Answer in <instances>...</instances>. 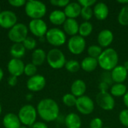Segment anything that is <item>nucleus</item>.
<instances>
[{
	"label": "nucleus",
	"instance_id": "obj_37",
	"mask_svg": "<svg viewBox=\"0 0 128 128\" xmlns=\"http://www.w3.org/2000/svg\"><path fill=\"white\" fill-rule=\"evenodd\" d=\"M101 82H104L110 86H112L113 81L111 76V71H104L101 74Z\"/></svg>",
	"mask_w": 128,
	"mask_h": 128
},
{
	"label": "nucleus",
	"instance_id": "obj_2",
	"mask_svg": "<svg viewBox=\"0 0 128 128\" xmlns=\"http://www.w3.org/2000/svg\"><path fill=\"white\" fill-rule=\"evenodd\" d=\"M98 66L104 71H111L118 63V55L117 51L113 48H106L103 50L102 53L98 58Z\"/></svg>",
	"mask_w": 128,
	"mask_h": 128
},
{
	"label": "nucleus",
	"instance_id": "obj_16",
	"mask_svg": "<svg viewBox=\"0 0 128 128\" xmlns=\"http://www.w3.org/2000/svg\"><path fill=\"white\" fill-rule=\"evenodd\" d=\"M110 10L107 4L104 2H97L94 5L93 14L98 20H104L109 16Z\"/></svg>",
	"mask_w": 128,
	"mask_h": 128
},
{
	"label": "nucleus",
	"instance_id": "obj_5",
	"mask_svg": "<svg viewBox=\"0 0 128 128\" xmlns=\"http://www.w3.org/2000/svg\"><path fill=\"white\" fill-rule=\"evenodd\" d=\"M46 61L50 68L56 70L64 68L67 62L63 52L58 48H53L47 52Z\"/></svg>",
	"mask_w": 128,
	"mask_h": 128
},
{
	"label": "nucleus",
	"instance_id": "obj_20",
	"mask_svg": "<svg viewBox=\"0 0 128 128\" xmlns=\"http://www.w3.org/2000/svg\"><path fill=\"white\" fill-rule=\"evenodd\" d=\"M82 6L77 2H70L64 10L67 18L75 19L81 14Z\"/></svg>",
	"mask_w": 128,
	"mask_h": 128
},
{
	"label": "nucleus",
	"instance_id": "obj_43",
	"mask_svg": "<svg viewBox=\"0 0 128 128\" xmlns=\"http://www.w3.org/2000/svg\"><path fill=\"white\" fill-rule=\"evenodd\" d=\"M8 84L10 86H15L17 83V77L14 76H10V77L8 80Z\"/></svg>",
	"mask_w": 128,
	"mask_h": 128
},
{
	"label": "nucleus",
	"instance_id": "obj_28",
	"mask_svg": "<svg viewBox=\"0 0 128 128\" xmlns=\"http://www.w3.org/2000/svg\"><path fill=\"white\" fill-rule=\"evenodd\" d=\"M92 31H93V26L92 22H90L89 21H85L80 25L78 33L81 37L85 38L89 36L92 34Z\"/></svg>",
	"mask_w": 128,
	"mask_h": 128
},
{
	"label": "nucleus",
	"instance_id": "obj_46",
	"mask_svg": "<svg viewBox=\"0 0 128 128\" xmlns=\"http://www.w3.org/2000/svg\"><path fill=\"white\" fill-rule=\"evenodd\" d=\"M118 2L120 3V4H123L124 6V5H128V0H118Z\"/></svg>",
	"mask_w": 128,
	"mask_h": 128
},
{
	"label": "nucleus",
	"instance_id": "obj_47",
	"mask_svg": "<svg viewBox=\"0 0 128 128\" xmlns=\"http://www.w3.org/2000/svg\"><path fill=\"white\" fill-rule=\"evenodd\" d=\"M3 76H4V72H3L2 69L0 68V82H1L2 80L3 79Z\"/></svg>",
	"mask_w": 128,
	"mask_h": 128
},
{
	"label": "nucleus",
	"instance_id": "obj_7",
	"mask_svg": "<svg viewBox=\"0 0 128 128\" xmlns=\"http://www.w3.org/2000/svg\"><path fill=\"white\" fill-rule=\"evenodd\" d=\"M45 38L47 42L54 46H61L64 45L67 40L66 34L58 28L48 29Z\"/></svg>",
	"mask_w": 128,
	"mask_h": 128
},
{
	"label": "nucleus",
	"instance_id": "obj_15",
	"mask_svg": "<svg viewBox=\"0 0 128 128\" xmlns=\"http://www.w3.org/2000/svg\"><path fill=\"white\" fill-rule=\"evenodd\" d=\"M128 71L122 65H117L111 70V76L113 82L123 83L128 78Z\"/></svg>",
	"mask_w": 128,
	"mask_h": 128
},
{
	"label": "nucleus",
	"instance_id": "obj_41",
	"mask_svg": "<svg viewBox=\"0 0 128 128\" xmlns=\"http://www.w3.org/2000/svg\"><path fill=\"white\" fill-rule=\"evenodd\" d=\"M8 3L14 8H20L25 6L26 1L25 0H9Z\"/></svg>",
	"mask_w": 128,
	"mask_h": 128
},
{
	"label": "nucleus",
	"instance_id": "obj_13",
	"mask_svg": "<svg viewBox=\"0 0 128 128\" xmlns=\"http://www.w3.org/2000/svg\"><path fill=\"white\" fill-rule=\"evenodd\" d=\"M17 23V16L11 10H3L0 13V26L10 29Z\"/></svg>",
	"mask_w": 128,
	"mask_h": 128
},
{
	"label": "nucleus",
	"instance_id": "obj_6",
	"mask_svg": "<svg viewBox=\"0 0 128 128\" xmlns=\"http://www.w3.org/2000/svg\"><path fill=\"white\" fill-rule=\"evenodd\" d=\"M28 28L23 23L17 22L14 27L9 29L8 38L14 44H22L28 37Z\"/></svg>",
	"mask_w": 128,
	"mask_h": 128
},
{
	"label": "nucleus",
	"instance_id": "obj_9",
	"mask_svg": "<svg viewBox=\"0 0 128 128\" xmlns=\"http://www.w3.org/2000/svg\"><path fill=\"white\" fill-rule=\"evenodd\" d=\"M75 106L80 113L88 116L93 112L94 110V103L90 97L83 95L77 98Z\"/></svg>",
	"mask_w": 128,
	"mask_h": 128
},
{
	"label": "nucleus",
	"instance_id": "obj_8",
	"mask_svg": "<svg viewBox=\"0 0 128 128\" xmlns=\"http://www.w3.org/2000/svg\"><path fill=\"white\" fill-rule=\"evenodd\" d=\"M97 104L105 111H110L115 108L116 101L114 97L108 92H100L96 95Z\"/></svg>",
	"mask_w": 128,
	"mask_h": 128
},
{
	"label": "nucleus",
	"instance_id": "obj_39",
	"mask_svg": "<svg viewBox=\"0 0 128 128\" xmlns=\"http://www.w3.org/2000/svg\"><path fill=\"white\" fill-rule=\"evenodd\" d=\"M69 3H70L69 0H51L50 1L51 4L60 8H65Z\"/></svg>",
	"mask_w": 128,
	"mask_h": 128
},
{
	"label": "nucleus",
	"instance_id": "obj_29",
	"mask_svg": "<svg viewBox=\"0 0 128 128\" xmlns=\"http://www.w3.org/2000/svg\"><path fill=\"white\" fill-rule=\"evenodd\" d=\"M118 21L123 26H128V4L124 5L120 10L118 16Z\"/></svg>",
	"mask_w": 128,
	"mask_h": 128
},
{
	"label": "nucleus",
	"instance_id": "obj_4",
	"mask_svg": "<svg viewBox=\"0 0 128 128\" xmlns=\"http://www.w3.org/2000/svg\"><path fill=\"white\" fill-rule=\"evenodd\" d=\"M19 119L25 126H32L36 122V118L38 116L37 110L31 104H26L22 106L17 114Z\"/></svg>",
	"mask_w": 128,
	"mask_h": 128
},
{
	"label": "nucleus",
	"instance_id": "obj_52",
	"mask_svg": "<svg viewBox=\"0 0 128 128\" xmlns=\"http://www.w3.org/2000/svg\"><path fill=\"white\" fill-rule=\"evenodd\" d=\"M2 11H1V7H0V13H1Z\"/></svg>",
	"mask_w": 128,
	"mask_h": 128
},
{
	"label": "nucleus",
	"instance_id": "obj_50",
	"mask_svg": "<svg viewBox=\"0 0 128 128\" xmlns=\"http://www.w3.org/2000/svg\"><path fill=\"white\" fill-rule=\"evenodd\" d=\"M2 106H1V104H0V115H1V113H2Z\"/></svg>",
	"mask_w": 128,
	"mask_h": 128
},
{
	"label": "nucleus",
	"instance_id": "obj_30",
	"mask_svg": "<svg viewBox=\"0 0 128 128\" xmlns=\"http://www.w3.org/2000/svg\"><path fill=\"white\" fill-rule=\"evenodd\" d=\"M64 68L70 73H76L80 70V69L81 68V66L78 61L74 60V59H70L66 62Z\"/></svg>",
	"mask_w": 128,
	"mask_h": 128
},
{
	"label": "nucleus",
	"instance_id": "obj_25",
	"mask_svg": "<svg viewBox=\"0 0 128 128\" xmlns=\"http://www.w3.org/2000/svg\"><path fill=\"white\" fill-rule=\"evenodd\" d=\"M46 60V52L38 48L35 49L32 55V64H34L35 66H40L44 63V62Z\"/></svg>",
	"mask_w": 128,
	"mask_h": 128
},
{
	"label": "nucleus",
	"instance_id": "obj_12",
	"mask_svg": "<svg viewBox=\"0 0 128 128\" xmlns=\"http://www.w3.org/2000/svg\"><path fill=\"white\" fill-rule=\"evenodd\" d=\"M46 79L40 74H36L29 77L26 82L27 88L32 92H38L42 91L46 86Z\"/></svg>",
	"mask_w": 128,
	"mask_h": 128
},
{
	"label": "nucleus",
	"instance_id": "obj_35",
	"mask_svg": "<svg viewBox=\"0 0 128 128\" xmlns=\"http://www.w3.org/2000/svg\"><path fill=\"white\" fill-rule=\"evenodd\" d=\"M80 15L86 21H88L94 16L93 9L92 8H82Z\"/></svg>",
	"mask_w": 128,
	"mask_h": 128
},
{
	"label": "nucleus",
	"instance_id": "obj_33",
	"mask_svg": "<svg viewBox=\"0 0 128 128\" xmlns=\"http://www.w3.org/2000/svg\"><path fill=\"white\" fill-rule=\"evenodd\" d=\"M22 44L24 46L25 49L28 50H34L37 46L36 40L32 37H28V36L25 39V40Z\"/></svg>",
	"mask_w": 128,
	"mask_h": 128
},
{
	"label": "nucleus",
	"instance_id": "obj_51",
	"mask_svg": "<svg viewBox=\"0 0 128 128\" xmlns=\"http://www.w3.org/2000/svg\"><path fill=\"white\" fill-rule=\"evenodd\" d=\"M107 128V127H104V128Z\"/></svg>",
	"mask_w": 128,
	"mask_h": 128
},
{
	"label": "nucleus",
	"instance_id": "obj_34",
	"mask_svg": "<svg viewBox=\"0 0 128 128\" xmlns=\"http://www.w3.org/2000/svg\"><path fill=\"white\" fill-rule=\"evenodd\" d=\"M37 66H35L34 64L32 63H28L27 64L25 65V68H24V74L29 77H32L34 75H36L37 74Z\"/></svg>",
	"mask_w": 128,
	"mask_h": 128
},
{
	"label": "nucleus",
	"instance_id": "obj_42",
	"mask_svg": "<svg viewBox=\"0 0 128 128\" xmlns=\"http://www.w3.org/2000/svg\"><path fill=\"white\" fill-rule=\"evenodd\" d=\"M110 87V85H108L107 83H106L104 82H101V81H100V84L98 86L100 92H108Z\"/></svg>",
	"mask_w": 128,
	"mask_h": 128
},
{
	"label": "nucleus",
	"instance_id": "obj_1",
	"mask_svg": "<svg viewBox=\"0 0 128 128\" xmlns=\"http://www.w3.org/2000/svg\"><path fill=\"white\" fill-rule=\"evenodd\" d=\"M36 110L40 118L46 122L56 120L59 115V106L58 104L51 98H44L40 100Z\"/></svg>",
	"mask_w": 128,
	"mask_h": 128
},
{
	"label": "nucleus",
	"instance_id": "obj_26",
	"mask_svg": "<svg viewBox=\"0 0 128 128\" xmlns=\"http://www.w3.org/2000/svg\"><path fill=\"white\" fill-rule=\"evenodd\" d=\"M26 49L22 44H14L10 49V56L13 57V58H17L20 59L22 57L25 56L26 53Z\"/></svg>",
	"mask_w": 128,
	"mask_h": 128
},
{
	"label": "nucleus",
	"instance_id": "obj_36",
	"mask_svg": "<svg viewBox=\"0 0 128 128\" xmlns=\"http://www.w3.org/2000/svg\"><path fill=\"white\" fill-rule=\"evenodd\" d=\"M118 119H119V122L120 123L126 127L128 128V110H123L122 111L120 112L119 113V116H118Z\"/></svg>",
	"mask_w": 128,
	"mask_h": 128
},
{
	"label": "nucleus",
	"instance_id": "obj_14",
	"mask_svg": "<svg viewBox=\"0 0 128 128\" xmlns=\"http://www.w3.org/2000/svg\"><path fill=\"white\" fill-rule=\"evenodd\" d=\"M7 68L10 76L18 77L24 74L25 64L21 59L11 58L8 63Z\"/></svg>",
	"mask_w": 128,
	"mask_h": 128
},
{
	"label": "nucleus",
	"instance_id": "obj_48",
	"mask_svg": "<svg viewBox=\"0 0 128 128\" xmlns=\"http://www.w3.org/2000/svg\"><path fill=\"white\" fill-rule=\"evenodd\" d=\"M123 66H124V68H125V69H126V70L128 71V61H127V62H124V65H123Z\"/></svg>",
	"mask_w": 128,
	"mask_h": 128
},
{
	"label": "nucleus",
	"instance_id": "obj_19",
	"mask_svg": "<svg viewBox=\"0 0 128 128\" xmlns=\"http://www.w3.org/2000/svg\"><path fill=\"white\" fill-rule=\"evenodd\" d=\"M2 124L4 128H20L21 122L17 115L10 112L7 113L2 120Z\"/></svg>",
	"mask_w": 128,
	"mask_h": 128
},
{
	"label": "nucleus",
	"instance_id": "obj_44",
	"mask_svg": "<svg viewBox=\"0 0 128 128\" xmlns=\"http://www.w3.org/2000/svg\"><path fill=\"white\" fill-rule=\"evenodd\" d=\"M32 128H48L47 125L42 122H36L32 126Z\"/></svg>",
	"mask_w": 128,
	"mask_h": 128
},
{
	"label": "nucleus",
	"instance_id": "obj_32",
	"mask_svg": "<svg viewBox=\"0 0 128 128\" xmlns=\"http://www.w3.org/2000/svg\"><path fill=\"white\" fill-rule=\"evenodd\" d=\"M76 100H77V98H76L71 93L65 94L62 97V102H63V104L65 106H69V107H72V106H76Z\"/></svg>",
	"mask_w": 128,
	"mask_h": 128
},
{
	"label": "nucleus",
	"instance_id": "obj_38",
	"mask_svg": "<svg viewBox=\"0 0 128 128\" xmlns=\"http://www.w3.org/2000/svg\"><path fill=\"white\" fill-rule=\"evenodd\" d=\"M104 122L100 118H94L89 124V128H103Z\"/></svg>",
	"mask_w": 128,
	"mask_h": 128
},
{
	"label": "nucleus",
	"instance_id": "obj_40",
	"mask_svg": "<svg viewBox=\"0 0 128 128\" xmlns=\"http://www.w3.org/2000/svg\"><path fill=\"white\" fill-rule=\"evenodd\" d=\"M78 3L82 8H92V6H94L97 2L95 0H80L78 1Z\"/></svg>",
	"mask_w": 128,
	"mask_h": 128
},
{
	"label": "nucleus",
	"instance_id": "obj_18",
	"mask_svg": "<svg viewBox=\"0 0 128 128\" xmlns=\"http://www.w3.org/2000/svg\"><path fill=\"white\" fill-rule=\"evenodd\" d=\"M79 27L80 24L76 19L67 18L63 24L64 32L71 37L76 35V34L79 32Z\"/></svg>",
	"mask_w": 128,
	"mask_h": 128
},
{
	"label": "nucleus",
	"instance_id": "obj_10",
	"mask_svg": "<svg viewBox=\"0 0 128 128\" xmlns=\"http://www.w3.org/2000/svg\"><path fill=\"white\" fill-rule=\"evenodd\" d=\"M86 47V42L84 38L80 34L70 37L68 42V50L74 55H80L82 53Z\"/></svg>",
	"mask_w": 128,
	"mask_h": 128
},
{
	"label": "nucleus",
	"instance_id": "obj_11",
	"mask_svg": "<svg viewBox=\"0 0 128 128\" xmlns=\"http://www.w3.org/2000/svg\"><path fill=\"white\" fill-rule=\"evenodd\" d=\"M28 29L33 35L38 38H43L46 35L48 27L42 19L32 20L28 23Z\"/></svg>",
	"mask_w": 128,
	"mask_h": 128
},
{
	"label": "nucleus",
	"instance_id": "obj_3",
	"mask_svg": "<svg viewBox=\"0 0 128 128\" xmlns=\"http://www.w3.org/2000/svg\"><path fill=\"white\" fill-rule=\"evenodd\" d=\"M24 7L26 15L32 20L41 19L46 14V4L40 1H27Z\"/></svg>",
	"mask_w": 128,
	"mask_h": 128
},
{
	"label": "nucleus",
	"instance_id": "obj_31",
	"mask_svg": "<svg viewBox=\"0 0 128 128\" xmlns=\"http://www.w3.org/2000/svg\"><path fill=\"white\" fill-rule=\"evenodd\" d=\"M87 52H88V56L98 59V57L102 53L103 50H102V47L100 46L99 45H91L90 46H88Z\"/></svg>",
	"mask_w": 128,
	"mask_h": 128
},
{
	"label": "nucleus",
	"instance_id": "obj_27",
	"mask_svg": "<svg viewBox=\"0 0 128 128\" xmlns=\"http://www.w3.org/2000/svg\"><path fill=\"white\" fill-rule=\"evenodd\" d=\"M128 88L127 86L123 83H115L111 86L110 88V94L113 97L120 98L124 97V94L127 93Z\"/></svg>",
	"mask_w": 128,
	"mask_h": 128
},
{
	"label": "nucleus",
	"instance_id": "obj_21",
	"mask_svg": "<svg viewBox=\"0 0 128 128\" xmlns=\"http://www.w3.org/2000/svg\"><path fill=\"white\" fill-rule=\"evenodd\" d=\"M87 86L86 82L82 80H76L73 82L70 86V92L71 94H74L76 98H80L85 95L86 92Z\"/></svg>",
	"mask_w": 128,
	"mask_h": 128
},
{
	"label": "nucleus",
	"instance_id": "obj_49",
	"mask_svg": "<svg viewBox=\"0 0 128 128\" xmlns=\"http://www.w3.org/2000/svg\"><path fill=\"white\" fill-rule=\"evenodd\" d=\"M20 128H28L26 126H25V125H21V127Z\"/></svg>",
	"mask_w": 128,
	"mask_h": 128
},
{
	"label": "nucleus",
	"instance_id": "obj_24",
	"mask_svg": "<svg viewBox=\"0 0 128 128\" xmlns=\"http://www.w3.org/2000/svg\"><path fill=\"white\" fill-rule=\"evenodd\" d=\"M81 68L86 72H92L98 66V62L97 58L87 56L82 59L80 64Z\"/></svg>",
	"mask_w": 128,
	"mask_h": 128
},
{
	"label": "nucleus",
	"instance_id": "obj_17",
	"mask_svg": "<svg viewBox=\"0 0 128 128\" xmlns=\"http://www.w3.org/2000/svg\"><path fill=\"white\" fill-rule=\"evenodd\" d=\"M114 35L113 33L109 29L101 30L98 35V42L100 46L102 48L108 47L113 41Z\"/></svg>",
	"mask_w": 128,
	"mask_h": 128
},
{
	"label": "nucleus",
	"instance_id": "obj_23",
	"mask_svg": "<svg viewBox=\"0 0 128 128\" xmlns=\"http://www.w3.org/2000/svg\"><path fill=\"white\" fill-rule=\"evenodd\" d=\"M49 20L52 24L55 26H61L64 23L67 16L64 11L61 10H54L50 13Z\"/></svg>",
	"mask_w": 128,
	"mask_h": 128
},
{
	"label": "nucleus",
	"instance_id": "obj_22",
	"mask_svg": "<svg viewBox=\"0 0 128 128\" xmlns=\"http://www.w3.org/2000/svg\"><path fill=\"white\" fill-rule=\"evenodd\" d=\"M64 124L67 128H80L82 126V120L78 114L70 112L66 116Z\"/></svg>",
	"mask_w": 128,
	"mask_h": 128
},
{
	"label": "nucleus",
	"instance_id": "obj_45",
	"mask_svg": "<svg viewBox=\"0 0 128 128\" xmlns=\"http://www.w3.org/2000/svg\"><path fill=\"white\" fill-rule=\"evenodd\" d=\"M123 101H124V104L125 106L128 108V91L127 92V93L124 94V96L123 97Z\"/></svg>",
	"mask_w": 128,
	"mask_h": 128
}]
</instances>
